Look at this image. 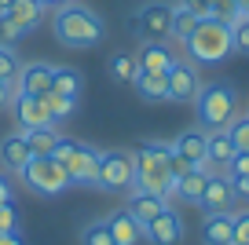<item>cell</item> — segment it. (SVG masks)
Wrapping results in <instances>:
<instances>
[{"label":"cell","mask_w":249,"mask_h":245,"mask_svg":"<svg viewBox=\"0 0 249 245\" xmlns=\"http://www.w3.org/2000/svg\"><path fill=\"white\" fill-rule=\"evenodd\" d=\"M55 40H59L62 48H95L103 44V37H107V26H103V18L95 15L92 8H81V4H66V8H55Z\"/></svg>","instance_id":"obj_1"},{"label":"cell","mask_w":249,"mask_h":245,"mask_svg":"<svg viewBox=\"0 0 249 245\" xmlns=\"http://www.w3.org/2000/svg\"><path fill=\"white\" fill-rule=\"evenodd\" d=\"M169 143H143L140 150L132 154L136 161V179L132 191H147V194H161V198H172L176 194V179H172L169 169Z\"/></svg>","instance_id":"obj_2"},{"label":"cell","mask_w":249,"mask_h":245,"mask_svg":"<svg viewBox=\"0 0 249 245\" xmlns=\"http://www.w3.org/2000/svg\"><path fill=\"white\" fill-rule=\"evenodd\" d=\"M183 52L195 66H220L227 55H234V40H231V22L220 18H205L195 26V33L183 40Z\"/></svg>","instance_id":"obj_3"},{"label":"cell","mask_w":249,"mask_h":245,"mask_svg":"<svg viewBox=\"0 0 249 245\" xmlns=\"http://www.w3.org/2000/svg\"><path fill=\"white\" fill-rule=\"evenodd\" d=\"M195 114H198V128L202 132H224L238 117V92H234V85L231 81L202 85V92L195 99Z\"/></svg>","instance_id":"obj_4"},{"label":"cell","mask_w":249,"mask_h":245,"mask_svg":"<svg viewBox=\"0 0 249 245\" xmlns=\"http://www.w3.org/2000/svg\"><path fill=\"white\" fill-rule=\"evenodd\" d=\"M18 176H22V183L30 187L33 194H40V198H59L66 187H73L70 172L62 169L55 158H30V165H26Z\"/></svg>","instance_id":"obj_5"},{"label":"cell","mask_w":249,"mask_h":245,"mask_svg":"<svg viewBox=\"0 0 249 245\" xmlns=\"http://www.w3.org/2000/svg\"><path fill=\"white\" fill-rule=\"evenodd\" d=\"M136 179V161L128 150H103L99 154V172H95V187L99 191H132Z\"/></svg>","instance_id":"obj_6"},{"label":"cell","mask_w":249,"mask_h":245,"mask_svg":"<svg viewBox=\"0 0 249 245\" xmlns=\"http://www.w3.org/2000/svg\"><path fill=\"white\" fill-rule=\"evenodd\" d=\"M128 30L140 40H172V4L150 0L128 18Z\"/></svg>","instance_id":"obj_7"},{"label":"cell","mask_w":249,"mask_h":245,"mask_svg":"<svg viewBox=\"0 0 249 245\" xmlns=\"http://www.w3.org/2000/svg\"><path fill=\"white\" fill-rule=\"evenodd\" d=\"M165 77H169V99L172 103H195L198 92H202V85H205L198 66L191 59H176Z\"/></svg>","instance_id":"obj_8"},{"label":"cell","mask_w":249,"mask_h":245,"mask_svg":"<svg viewBox=\"0 0 249 245\" xmlns=\"http://www.w3.org/2000/svg\"><path fill=\"white\" fill-rule=\"evenodd\" d=\"M11 110H15V124H18V132L48 128V124H55V117L48 114V106L40 103V95L15 92V95H11Z\"/></svg>","instance_id":"obj_9"},{"label":"cell","mask_w":249,"mask_h":245,"mask_svg":"<svg viewBox=\"0 0 249 245\" xmlns=\"http://www.w3.org/2000/svg\"><path fill=\"white\" fill-rule=\"evenodd\" d=\"M99 154H103V150H95V146H85V143L73 146L70 161L62 165V169L70 172V183H77V187H95V172H99Z\"/></svg>","instance_id":"obj_10"},{"label":"cell","mask_w":249,"mask_h":245,"mask_svg":"<svg viewBox=\"0 0 249 245\" xmlns=\"http://www.w3.org/2000/svg\"><path fill=\"white\" fill-rule=\"evenodd\" d=\"M172 62H176V52L169 48V40H143L136 52V66L143 73H169Z\"/></svg>","instance_id":"obj_11"},{"label":"cell","mask_w":249,"mask_h":245,"mask_svg":"<svg viewBox=\"0 0 249 245\" xmlns=\"http://www.w3.org/2000/svg\"><path fill=\"white\" fill-rule=\"evenodd\" d=\"M234 198H238V194H234V187H231V176H227V172H213L198 205H202L205 212H227V209L234 205Z\"/></svg>","instance_id":"obj_12"},{"label":"cell","mask_w":249,"mask_h":245,"mask_svg":"<svg viewBox=\"0 0 249 245\" xmlns=\"http://www.w3.org/2000/svg\"><path fill=\"white\" fill-rule=\"evenodd\" d=\"M107 227H110V238L114 245H143L147 242V230L143 223H136V216L128 209H117V212L107 216Z\"/></svg>","instance_id":"obj_13"},{"label":"cell","mask_w":249,"mask_h":245,"mask_svg":"<svg viewBox=\"0 0 249 245\" xmlns=\"http://www.w3.org/2000/svg\"><path fill=\"white\" fill-rule=\"evenodd\" d=\"M147 242L150 245H179L183 242V220H179V212L165 209L158 220H150L147 223Z\"/></svg>","instance_id":"obj_14"},{"label":"cell","mask_w":249,"mask_h":245,"mask_svg":"<svg viewBox=\"0 0 249 245\" xmlns=\"http://www.w3.org/2000/svg\"><path fill=\"white\" fill-rule=\"evenodd\" d=\"M52 73L55 66L52 62H26L15 77V92H30V95H44L52 88Z\"/></svg>","instance_id":"obj_15"},{"label":"cell","mask_w":249,"mask_h":245,"mask_svg":"<svg viewBox=\"0 0 249 245\" xmlns=\"http://www.w3.org/2000/svg\"><path fill=\"white\" fill-rule=\"evenodd\" d=\"M128 212L136 216V223H143V230H147L150 220H158V216L169 209V198H161V194H147V191H132V198H128Z\"/></svg>","instance_id":"obj_16"},{"label":"cell","mask_w":249,"mask_h":245,"mask_svg":"<svg viewBox=\"0 0 249 245\" xmlns=\"http://www.w3.org/2000/svg\"><path fill=\"white\" fill-rule=\"evenodd\" d=\"M30 146H26V139H22V132H11V136H4L0 139V165H4V169L8 172H22L26 165H30Z\"/></svg>","instance_id":"obj_17"},{"label":"cell","mask_w":249,"mask_h":245,"mask_svg":"<svg viewBox=\"0 0 249 245\" xmlns=\"http://www.w3.org/2000/svg\"><path fill=\"white\" fill-rule=\"evenodd\" d=\"M176 154H183L187 161H205V150H209V132H202V128H187V132H179V139L176 143H169Z\"/></svg>","instance_id":"obj_18"},{"label":"cell","mask_w":249,"mask_h":245,"mask_svg":"<svg viewBox=\"0 0 249 245\" xmlns=\"http://www.w3.org/2000/svg\"><path fill=\"white\" fill-rule=\"evenodd\" d=\"M132 88H136V95H140L143 103H165L169 99V77L165 73H143L140 70Z\"/></svg>","instance_id":"obj_19"},{"label":"cell","mask_w":249,"mask_h":245,"mask_svg":"<svg viewBox=\"0 0 249 245\" xmlns=\"http://www.w3.org/2000/svg\"><path fill=\"white\" fill-rule=\"evenodd\" d=\"M4 15H8L22 33H30V30H37V26H40L44 4H40V0H11V8L4 11Z\"/></svg>","instance_id":"obj_20"},{"label":"cell","mask_w":249,"mask_h":245,"mask_svg":"<svg viewBox=\"0 0 249 245\" xmlns=\"http://www.w3.org/2000/svg\"><path fill=\"white\" fill-rule=\"evenodd\" d=\"M231 212H205L202 220V242L205 245H231Z\"/></svg>","instance_id":"obj_21"},{"label":"cell","mask_w":249,"mask_h":245,"mask_svg":"<svg viewBox=\"0 0 249 245\" xmlns=\"http://www.w3.org/2000/svg\"><path fill=\"white\" fill-rule=\"evenodd\" d=\"M234 143H231V136L227 132H209V150H205V158L213 161V169L216 172H227L231 169V161H234Z\"/></svg>","instance_id":"obj_22"},{"label":"cell","mask_w":249,"mask_h":245,"mask_svg":"<svg viewBox=\"0 0 249 245\" xmlns=\"http://www.w3.org/2000/svg\"><path fill=\"white\" fill-rule=\"evenodd\" d=\"M22 139H26V146H30V154L33 158H52V150L59 146V132H55V124H48V128H30V132H22Z\"/></svg>","instance_id":"obj_23"},{"label":"cell","mask_w":249,"mask_h":245,"mask_svg":"<svg viewBox=\"0 0 249 245\" xmlns=\"http://www.w3.org/2000/svg\"><path fill=\"white\" fill-rule=\"evenodd\" d=\"M81 88H85V73L73 66H55L52 73V92L70 95V99H81Z\"/></svg>","instance_id":"obj_24"},{"label":"cell","mask_w":249,"mask_h":245,"mask_svg":"<svg viewBox=\"0 0 249 245\" xmlns=\"http://www.w3.org/2000/svg\"><path fill=\"white\" fill-rule=\"evenodd\" d=\"M205 183H209V176L195 165V172H187L183 179H176V194H172V198L187 201V205H198V201H202V194H205Z\"/></svg>","instance_id":"obj_25"},{"label":"cell","mask_w":249,"mask_h":245,"mask_svg":"<svg viewBox=\"0 0 249 245\" xmlns=\"http://www.w3.org/2000/svg\"><path fill=\"white\" fill-rule=\"evenodd\" d=\"M107 73H110V81H117V85H132L136 73H140V66H136V55L114 52V55L107 59Z\"/></svg>","instance_id":"obj_26"},{"label":"cell","mask_w":249,"mask_h":245,"mask_svg":"<svg viewBox=\"0 0 249 245\" xmlns=\"http://www.w3.org/2000/svg\"><path fill=\"white\" fill-rule=\"evenodd\" d=\"M40 103L48 106V114H52L55 121H62V117H73V114H77V99H70V95H59V92H52V88L40 95Z\"/></svg>","instance_id":"obj_27"},{"label":"cell","mask_w":249,"mask_h":245,"mask_svg":"<svg viewBox=\"0 0 249 245\" xmlns=\"http://www.w3.org/2000/svg\"><path fill=\"white\" fill-rule=\"evenodd\" d=\"M195 26H198V18L191 15V11H183L179 4L172 8V40H179V44H183V40L195 33Z\"/></svg>","instance_id":"obj_28"},{"label":"cell","mask_w":249,"mask_h":245,"mask_svg":"<svg viewBox=\"0 0 249 245\" xmlns=\"http://www.w3.org/2000/svg\"><path fill=\"white\" fill-rule=\"evenodd\" d=\"M227 136H231V143H234V150H242V154H249V114H238L231 124H227Z\"/></svg>","instance_id":"obj_29"},{"label":"cell","mask_w":249,"mask_h":245,"mask_svg":"<svg viewBox=\"0 0 249 245\" xmlns=\"http://www.w3.org/2000/svg\"><path fill=\"white\" fill-rule=\"evenodd\" d=\"M81 245H114L107 220H92V223H88V227L81 230Z\"/></svg>","instance_id":"obj_30"},{"label":"cell","mask_w":249,"mask_h":245,"mask_svg":"<svg viewBox=\"0 0 249 245\" xmlns=\"http://www.w3.org/2000/svg\"><path fill=\"white\" fill-rule=\"evenodd\" d=\"M231 40L238 55H249V15H242V11L231 18Z\"/></svg>","instance_id":"obj_31"},{"label":"cell","mask_w":249,"mask_h":245,"mask_svg":"<svg viewBox=\"0 0 249 245\" xmlns=\"http://www.w3.org/2000/svg\"><path fill=\"white\" fill-rule=\"evenodd\" d=\"M18 70H22V62H18L15 48H0V81H11V85H15Z\"/></svg>","instance_id":"obj_32"},{"label":"cell","mask_w":249,"mask_h":245,"mask_svg":"<svg viewBox=\"0 0 249 245\" xmlns=\"http://www.w3.org/2000/svg\"><path fill=\"white\" fill-rule=\"evenodd\" d=\"M18 223H22V212H18L15 198H11V201H4V205H0V234H8V230H18Z\"/></svg>","instance_id":"obj_33"},{"label":"cell","mask_w":249,"mask_h":245,"mask_svg":"<svg viewBox=\"0 0 249 245\" xmlns=\"http://www.w3.org/2000/svg\"><path fill=\"white\" fill-rule=\"evenodd\" d=\"M231 245H249V209L246 212H231Z\"/></svg>","instance_id":"obj_34"},{"label":"cell","mask_w":249,"mask_h":245,"mask_svg":"<svg viewBox=\"0 0 249 245\" xmlns=\"http://www.w3.org/2000/svg\"><path fill=\"white\" fill-rule=\"evenodd\" d=\"M18 37H22V30H18L8 15H0V48H15Z\"/></svg>","instance_id":"obj_35"},{"label":"cell","mask_w":249,"mask_h":245,"mask_svg":"<svg viewBox=\"0 0 249 245\" xmlns=\"http://www.w3.org/2000/svg\"><path fill=\"white\" fill-rule=\"evenodd\" d=\"M179 8H183V11H191V15L198 18V22L213 18V4H209V0H179Z\"/></svg>","instance_id":"obj_36"},{"label":"cell","mask_w":249,"mask_h":245,"mask_svg":"<svg viewBox=\"0 0 249 245\" xmlns=\"http://www.w3.org/2000/svg\"><path fill=\"white\" fill-rule=\"evenodd\" d=\"M169 150H172V146H169ZM169 169H172V179H183L187 172H195V161H187L183 154L172 150V154H169Z\"/></svg>","instance_id":"obj_37"},{"label":"cell","mask_w":249,"mask_h":245,"mask_svg":"<svg viewBox=\"0 0 249 245\" xmlns=\"http://www.w3.org/2000/svg\"><path fill=\"white\" fill-rule=\"evenodd\" d=\"M213 4V18H220V22H231L234 15H238V4L234 0H209Z\"/></svg>","instance_id":"obj_38"},{"label":"cell","mask_w":249,"mask_h":245,"mask_svg":"<svg viewBox=\"0 0 249 245\" xmlns=\"http://www.w3.org/2000/svg\"><path fill=\"white\" fill-rule=\"evenodd\" d=\"M73 146H77L73 139H66V136H62V139H59V146L52 150V158L59 161V165H66V161H70V154H73Z\"/></svg>","instance_id":"obj_39"},{"label":"cell","mask_w":249,"mask_h":245,"mask_svg":"<svg viewBox=\"0 0 249 245\" xmlns=\"http://www.w3.org/2000/svg\"><path fill=\"white\" fill-rule=\"evenodd\" d=\"M242 172H249V154H234V161H231V169H227V176H242Z\"/></svg>","instance_id":"obj_40"},{"label":"cell","mask_w":249,"mask_h":245,"mask_svg":"<svg viewBox=\"0 0 249 245\" xmlns=\"http://www.w3.org/2000/svg\"><path fill=\"white\" fill-rule=\"evenodd\" d=\"M231 187L238 198H249V172H242V176H231Z\"/></svg>","instance_id":"obj_41"},{"label":"cell","mask_w":249,"mask_h":245,"mask_svg":"<svg viewBox=\"0 0 249 245\" xmlns=\"http://www.w3.org/2000/svg\"><path fill=\"white\" fill-rule=\"evenodd\" d=\"M11 95H15V85H11V81H0V110L11 106Z\"/></svg>","instance_id":"obj_42"},{"label":"cell","mask_w":249,"mask_h":245,"mask_svg":"<svg viewBox=\"0 0 249 245\" xmlns=\"http://www.w3.org/2000/svg\"><path fill=\"white\" fill-rule=\"evenodd\" d=\"M11 198H15V194H11V183H8V176L0 172V205H4V201H11Z\"/></svg>","instance_id":"obj_43"},{"label":"cell","mask_w":249,"mask_h":245,"mask_svg":"<svg viewBox=\"0 0 249 245\" xmlns=\"http://www.w3.org/2000/svg\"><path fill=\"white\" fill-rule=\"evenodd\" d=\"M0 245H22V238H18V230H8V234H0Z\"/></svg>","instance_id":"obj_44"},{"label":"cell","mask_w":249,"mask_h":245,"mask_svg":"<svg viewBox=\"0 0 249 245\" xmlns=\"http://www.w3.org/2000/svg\"><path fill=\"white\" fill-rule=\"evenodd\" d=\"M44 8H66V4H73V0H40Z\"/></svg>","instance_id":"obj_45"},{"label":"cell","mask_w":249,"mask_h":245,"mask_svg":"<svg viewBox=\"0 0 249 245\" xmlns=\"http://www.w3.org/2000/svg\"><path fill=\"white\" fill-rule=\"evenodd\" d=\"M234 4H238V11H242V15H249V0H234Z\"/></svg>","instance_id":"obj_46"},{"label":"cell","mask_w":249,"mask_h":245,"mask_svg":"<svg viewBox=\"0 0 249 245\" xmlns=\"http://www.w3.org/2000/svg\"><path fill=\"white\" fill-rule=\"evenodd\" d=\"M8 8H11V0H0V15H4Z\"/></svg>","instance_id":"obj_47"},{"label":"cell","mask_w":249,"mask_h":245,"mask_svg":"<svg viewBox=\"0 0 249 245\" xmlns=\"http://www.w3.org/2000/svg\"><path fill=\"white\" fill-rule=\"evenodd\" d=\"M246 114H249V103H246Z\"/></svg>","instance_id":"obj_48"}]
</instances>
